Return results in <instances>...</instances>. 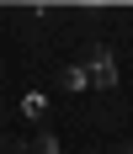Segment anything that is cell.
<instances>
[{
    "instance_id": "6da1fadb",
    "label": "cell",
    "mask_w": 133,
    "mask_h": 154,
    "mask_svg": "<svg viewBox=\"0 0 133 154\" xmlns=\"http://www.w3.org/2000/svg\"><path fill=\"white\" fill-rule=\"evenodd\" d=\"M85 75H90V85H96V91H112V85H117V59H112V48H106V43H90Z\"/></svg>"
},
{
    "instance_id": "7a4b0ae2",
    "label": "cell",
    "mask_w": 133,
    "mask_h": 154,
    "mask_svg": "<svg viewBox=\"0 0 133 154\" xmlns=\"http://www.w3.org/2000/svg\"><path fill=\"white\" fill-rule=\"evenodd\" d=\"M59 85H64V91H85V85H90L85 64H64V69H59Z\"/></svg>"
},
{
    "instance_id": "3957f363",
    "label": "cell",
    "mask_w": 133,
    "mask_h": 154,
    "mask_svg": "<svg viewBox=\"0 0 133 154\" xmlns=\"http://www.w3.org/2000/svg\"><path fill=\"white\" fill-rule=\"evenodd\" d=\"M21 112H27V117H43V112H48V96L43 91H27V96H21Z\"/></svg>"
},
{
    "instance_id": "277c9868",
    "label": "cell",
    "mask_w": 133,
    "mask_h": 154,
    "mask_svg": "<svg viewBox=\"0 0 133 154\" xmlns=\"http://www.w3.org/2000/svg\"><path fill=\"white\" fill-rule=\"evenodd\" d=\"M32 149H37V154H59V138H53V133H43V138L32 143Z\"/></svg>"
}]
</instances>
